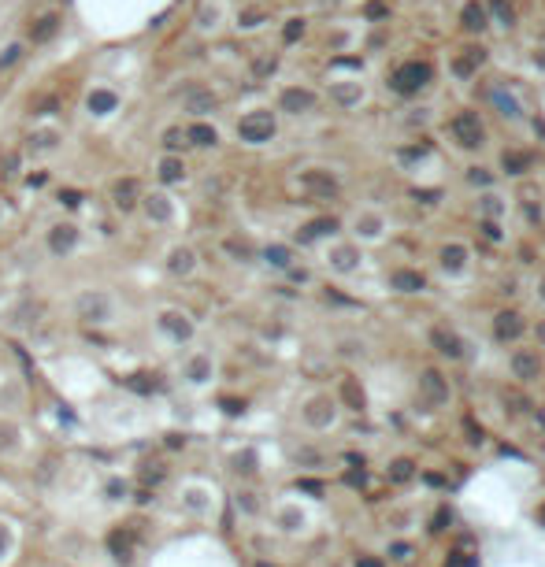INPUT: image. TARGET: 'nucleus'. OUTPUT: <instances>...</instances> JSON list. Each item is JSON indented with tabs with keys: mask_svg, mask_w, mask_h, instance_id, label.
Instances as JSON below:
<instances>
[{
	"mask_svg": "<svg viewBox=\"0 0 545 567\" xmlns=\"http://www.w3.org/2000/svg\"><path fill=\"white\" fill-rule=\"evenodd\" d=\"M452 134L464 149H478L483 145V123H478L475 111H460L457 119H452Z\"/></svg>",
	"mask_w": 545,
	"mask_h": 567,
	"instance_id": "obj_3",
	"label": "nucleus"
},
{
	"mask_svg": "<svg viewBox=\"0 0 545 567\" xmlns=\"http://www.w3.org/2000/svg\"><path fill=\"white\" fill-rule=\"evenodd\" d=\"M238 137L249 141V145H264V141L275 137V115L271 111H253L238 123Z\"/></svg>",
	"mask_w": 545,
	"mask_h": 567,
	"instance_id": "obj_1",
	"label": "nucleus"
},
{
	"mask_svg": "<svg viewBox=\"0 0 545 567\" xmlns=\"http://www.w3.org/2000/svg\"><path fill=\"white\" fill-rule=\"evenodd\" d=\"M493 334H497L501 341H516L519 334H523V319H519L516 312H501L497 319H493Z\"/></svg>",
	"mask_w": 545,
	"mask_h": 567,
	"instance_id": "obj_7",
	"label": "nucleus"
},
{
	"mask_svg": "<svg viewBox=\"0 0 545 567\" xmlns=\"http://www.w3.org/2000/svg\"><path fill=\"white\" fill-rule=\"evenodd\" d=\"M471 182H478V186H486V182H490V175L483 171V167H475V171H471Z\"/></svg>",
	"mask_w": 545,
	"mask_h": 567,
	"instance_id": "obj_43",
	"label": "nucleus"
},
{
	"mask_svg": "<svg viewBox=\"0 0 545 567\" xmlns=\"http://www.w3.org/2000/svg\"><path fill=\"white\" fill-rule=\"evenodd\" d=\"M334 230H337V223H334V219H316V223H308V226L301 230V241L327 238V234H334Z\"/></svg>",
	"mask_w": 545,
	"mask_h": 567,
	"instance_id": "obj_24",
	"label": "nucleus"
},
{
	"mask_svg": "<svg viewBox=\"0 0 545 567\" xmlns=\"http://www.w3.org/2000/svg\"><path fill=\"white\" fill-rule=\"evenodd\" d=\"M483 60H486V53H483L478 45H471V48H464V56H460L457 63H452V71H457L460 78H467V74H471L475 67H483Z\"/></svg>",
	"mask_w": 545,
	"mask_h": 567,
	"instance_id": "obj_11",
	"label": "nucleus"
},
{
	"mask_svg": "<svg viewBox=\"0 0 545 567\" xmlns=\"http://www.w3.org/2000/svg\"><path fill=\"white\" fill-rule=\"evenodd\" d=\"M483 234L493 238V241H501V226H497V223H483Z\"/></svg>",
	"mask_w": 545,
	"mask_h": 567,
	"instance_id": "obj_42",
	"label": "nucleus"
},
{
	"mask_svg": "<svg viewBox=\"0 0 545 567\" xmlns=\"http://www.w3.org/2000/svg\"><path fill=\"white\" fill-rule=\"evenodd\" d=\"M186 137L193 141V145H201V149H208V145H215V141H219L215 126H208V123H193L186 130Z\"/></svg>",
	"mask_w": 545,
	"mask_h": 567,
	"instance_id": "obj_19",
	"label": "nucleus"
},
{
	"mask_svg": "<svg viewBox=\"0 0 545 567\" xmlns=\"http://www.w3.org/2000/svg\"><path fill=\"white\" fill-rule=\"evenodd\" d=\"M330 416H334V411H330V404H327V401H311V404H308V411H304V419H308V423H316V427H327Z\"/></svg>",
	"mask_w": 545,
	"mask_h": 567,
	"instance_id": "obj_26",
	"label": "nucleus"
},
{
	"mask_svg": "<svg viewBox=\"0 0 545 567\" xmlns=\"http://www.w3.org/2000/svg\"><path fill=\"white\" fill-rule=\"evenodd\" d=\"M431 78H434L431 63H405V67L393 74V89L397 93H415V89H423Z\"/></svg>",
	"mask_w": 545,
	"mask_h": 567,
	"instance_id": "obj_2",
	"label": "nucleus"
},
{
	"mask_svg": "<svg viewBox=\"0 0 545 567\" xmlns=\"http://www.w3.org/2000/svg\"><path fill=\"white\" fill-rule=\"evenodd\" d=\"M108 545H112V552H115V560H119V563H130V552H134V534H130V531H115V534L108 538Z\"/></svg>",
	"mask_w": 545,
	"mask_h": 567,
	"instance_id": "obj_13",
	"label": "nucleus"
},
{
	"mask_svg": "<svg viewBox=\"0 0 545 567\" xmlns=\"http://www.w3.org/2000/svg\"><path fill=\"white\" fill-rule=\"evenodd\" d=\"M334 267H337V271H353V267H356V252H353V249H337V252H334Z\"/></svg>",
	"mask_w": 545,
	"mask_h": 567,
	"instance_id": "obj_33",
	"label": "nucleus"
},
{
	"mask_svg": "<svg viewBox=\"0 0 545 567\" xmlns=\"http://www.w3.org/2000/svg\"><path fill=\"white\" fill-rule=\"evenodd\" d=\"M134 204H137V182H134V178H126V182L115 186V208L130 212Z\"/></svg>",
	"mask_w": 545,
	"mask_h": 567,
	"instance_id": "obj_17",
	"label": "nucleus"
},
{
	"mask_svg": "<svg viewBox=\"0 0 545 567\" xmlns=\"http://www.w3.org/2000/svg\"><path fill=\"white\" fill-rule=\"evenodd\" d=\"M538 338H541V341H545V323H541V327H538Z\"/></svg>",
	"mask_w": 545,
	"mask_h": 567,
	"instance_id": "obj_48",
	"label": "nucleus"
},
{
	"mask_svg": "<svg viewBox=\"0 0 545 567\" xmlns=\"http://www.w3.org/2000/svg\"><path fill=\"white\" fill-rule=\"evenodd\" d=\"M301 489H308V493H323V486H319V482H311V479H304V482H301Z\"/></svg>",
	"mask_w": 545,
	"mask_h": 567,
	"instance_id": "obj_45",
	"label": "nucleus"
},
{
	"mask_svg": "<svg viewBox=\"0 0 545 567\" xmlns=\"http://www.w3.org/2000/svg\"><path fill=\"white\" fill-rule=\"evenodd\" d=\"M512 371H516V378L530 382V378L541 375V360H538L534 353H516V356H512Z\"/></svg>",
	"mask_w": 545,
	"mask_h": 567,
	"instance_id": "obj_9",
	"label": "nucleus"
},
{
	"mask_svg": "<svg viewBox=\"0 0 545 567\" xmlns=\"http://www.w3.org/2000/svg\"><path fill=\"white\" fill-rule=\"evenodd\" d=\"M460 22H464V30H471V34H483L486 30V11H483V4H464V15H460Z\"/></svg>",
	"mask_w": 545,
	"mask_h": 567,
	"instance_id": "obj_14",
	"label": "nucleus"
},
{
	"mask_svg": "<svg viewBox=\"0 0 545 567\" xmlns=\"http://www.w3.org/2000/svg\"><path fill=\"white\" fill-rule=\"evenodd\" d=\"M160 178L167 186H175V182H182L186 178V167H182V160H175V156H167L163 163H160Z\"/></svg>",
	"mask_w": 545,
	"mask_h": 567,
	"instance_id": "obj_23",
	"label": "nucleus"
},
{
	"mask_svg": "<svg viewBox=\"0 0 545 567\" xmlns=\"http://www.w3.org/2000/svg\"><path fill=\"white\" fill-rule=\"evenodd\" d=\"M56 141H60V134L41 130V134H34V137H30V149H34V152H52V149H56Z\"/></svg>",
	"mask_w": 545,
	"mask_h": 567,
	"instance_id": "obj_30",
	"label": "nucleus"
},
{
	"mask_svg": "<svg viewBox=\"0 0 545 567\" xmlns=\"http://www.w3.org/2000/svg\"><path fill=\"white\" fill-rule=\"evenodd\" d=\"M337 100H356V89H337Z\"/></svg>",
	"mask_w": 545,
	"mask_h": 567,
	"instance_id": "obj_46",
	"label": "nucleus"
},
{
	"mask_svg": "<svg viewBox=\"0 0 545 567\" xmlns=\"http://www.w3.org/2000/svg\"><path fill=\"white\" fill-rule=\"evenodd\" d=\"M215 104H219V100H215L212 93H208V89H193V93L186 97V108H189V111H197V115L215 111Z\"/></svg>",
	"mask_w": 545,
	"mask_h": 567,
	"instance_id": "obj_20",
	"label": "nucleus"
},
{
	"mask_svg": "<svg viewBox=\"0 0 545 567\" xmlns=\"http://www.w3.org/2000/svg\"><path fill=\"white\" fill-rule=\"evenodd\" d=\"M389 282H393V289H401V293H419L426 286L419 271H393V278H389Z\"/></svg>",
	"mask_w": 545,
	"mask_h": 567,
	"instance_id": "obj_12",
	"label": "nucleus"
},
{
	"mask_svg": "<svg viewBox=\"0 0 545 567\" xmlns=\"http://www.w3.org/2000/svg\"><path fill=\"white\" fill-rule=\"evenodd\" d=\"M490 100H493V104H497L504 115H519V104H516V100H512L509 93H504V89H493V93H490Z\"/></svg>",
	"mask_w": 545,
	"mask_h": 567,
	"instance_id": "obj_31",
	"label": "nucleus"
},
{
	"mask_svg": "<svg viewBox=\"0 0 545 567\" xmlns=\"http://www.w3.org/2000/svg\"><path fill=\"white\" fill-rule=\"evenodd\" d=\"M19 53H22V48H19V45H11V48H8V53H4V56H0V67H11V63H15V60H19Z\"/></svg>",
	"mask_w": 545,
	"mask_h": 567,
	"instance_id": "obj_38",
	"label": "nucleus"
},
{
	"mask_svg": "<svg viewBox=\"0 0 545 567\" xmlns=\"http://www.w3.org/2000/svg\"><path fill=\"white\" fill-rule=\"evenodd\" d=\"M167 271H171V275H189L193 271V252L189 249H171V256H167Z\"/></svg>",
	"mask_w": 545,
	"mask_h": 567,
	"instance_id": "obj_21",
	"label": "nucleus"
},
{
	"mask_svg": "<svg viewBox=\"0 0 545 567\" xmlns=\"http://www.w3.org/2000/svg\"><path fill=\"white\" fill-rule=\"evenodd\" d=\"M264 256H267V264H275V267H290V249H282V245H271Z\"/></svg>",
	"mask_w": 545,
	"mask_h": 567,
	"instance_id": "obj_32",
	"label": "nucleus"
},
{
	"mask_svg": "<svg viewBox=\"0 0 545 567\" xmlns=\"http://www.w3.org/2000/svg\"><path fill=\"white\" fill-rule=\"evenodd\" d=\"M56 30H60V19H56V15H45V19H37V27H30V37H34L37 45H41V41H48V37L56 34Z\"/></svg>",
	"mask_w": 545,
	"mask_h": 567,
	"instance_id": "obj_25",
	"label": "nucleus"
},
{
	"mask_svg": "<svg viewBox=\"0 0 545 567\" xmlns=\"http://www.w3.org/2000/svg\"><path fill=\"white\" fill-rule=\"evenodd\" d=\"M464 260H467L464 245H445V249H441V264H445V271H460Z\"/></svg>",
	"mask_w": 545,
	"mask_h": 567,
	"instance_id": "obj_27",
	"label": "nucleus"
},
{
	"mask_svg": "<svg viewBox=\"0 0 545 567\" xmlns=\"http://www.w3.org/2000/svg\"><path fill=\"white\" fill-rule=\"evenodd\" d=\"M490 11L501 19V27H512L516 22V8L509 4V0H490Z\"/></svg>",
	"mask_w": 545,
	"mask_h": 567,
	"instance_id": "obj_28",
	"label": "nucleus"
},
{
	"mask_svg": "<svg viewBox=\"0 0 545 567\" xmlns=\"http://www.w3.org/2000/svg\"><path fill=\"white\" fill-rule=\"evenodd\" d=\"M267 71H275V60H260L256 63V74H267Z\"/></svg>",
	"mask_w": 545,
	"mask_h": 567,
	"instance_id": "obj_44",
	"label": "nucleus"
},
{
	"mask_svg": "<svg viewBox=\"0 0 545 567\" xmlns=\"http://www.w3.org/2000/svg\"><path fill=\"white\" fill-rule=\"evenodd\" d=\"M182 137H186V134H178V130H167V134H163V145H167V149H178V145H182Z\"/></svg>",
	"mask_w": 545,
	"mask_h": 567,
	"instance_id": "obj_40",
	"label": "nucleus"
},
{
	"mask_svg": "<svg viewBox=\"0 0 545 567\" xmlns=\"http://www.w3.org/2000/svg\"><path fill=\"white\" fill-rule=\"evenodd\" d=\"M431 341H434V349L438 353H445V356H460V349H464V345L457 341V334H449V330H431Z\"/></svg>",
	"mask_w": 545,
	"mask_h": 567,
	"instance_id": "obj_16",
	"label": "nucleus"
},
{
	"mask_svg": "<svg viewBox=\"0 0 545 567\" xmlns=\"http://www.w3.org/2000/svg\"><path fill=\"white\" fill-rule=\"evenodd\" d=\"M368 15H371V19H382V15H386V4H379V0H371V4H368Z\"/></svg>",
	"mask_w": 545,
	"mask_h": 567,
	"instance_id": "obj_41",
	"label": "nucleus"
},
{
	"mask_svg": "<svg viewBox=\"0 0 545 567\" xmlns=\"http://www.w3.org/2000/svg\"><path fill=\"white\" fill-rule=\"evenodd\" d=\"M74 241H78V230L71 223H60V226H52V234H48V249L60 256V252H71Z\"/></svg>",
	"mask_w": 545,
	"mask_h": 567,
	"instance_id": "obj_8",
	"label": "nucleus"
},
{
	"mask_svg": "<svg viewBox=\"0 0 545 567\" xmlns=\"http://www.w3.org/2000/svg\"><path fill=\"white\" fill-rule=\"evenodd\" d=\"M163 479V467H160V463H149V467H145V482H160Z\"/></svg>",
	"mask_w": 545,
	"mask_h": 567,
	"instance_id": "obj_39",
	"label": "nucleus"
},
{
	"mask_svg": "<svg viewBox=\"0 0 545 567\" xmlns=\"http://www.w3.org/2000/svg\"><path fill=\"white\" fill-rule=\"evenodd\" d=\"M301 34H304V19H290V27L282 30L285 45H293V41H297V37H301Z\"/></svg>",
	"mask_w": 545,
	"mask_h": 567,
	"instance_id": "obj_36",
	"label": "nucleus"
},
{
	"mask_svg": "<svg viewBox=\"0 0 545 567\" xmlns=\"http://www.w3.org/2000/svg\"><path fill=\"white\" fill-rule=\"evenodd\" d=\"M145 212L156 223H167V219H171V204H167L163 193H152V197H145Z\"/></svg>",
	"mask_w": 545,
	"mask_h": 567,
	"instance_id": "obj_18",
	"label": "nucleus"
},
{
	"mask_svg": "<svg viewBox=\"0 0 545 567\" xmlns=\"http://www.w3.org/2000/svg\"><path fill=\"white\" fill-rule=\"evenodd\" d=\"M541 297H545V282H541Z\"/></svg>",
	"mask_w": 545,
	"mask_h": 567,
	"instance_id": "obj_49",
	"label": "nucleus"
},
{
	"mask_svg": "<svg viewBox=\"0 0 545 567\" xmlns=\"http://www.w3.org/2000/svg\"><path fill=\"white\" fill-rule=\"evenodd\" d=\"M423 393H426V401H434V404H445V401H449V385H445V375H438V371H426V375H423Z\"/></svg>",
	"mask_w": 545,
	"mask_h": 567,
	"instance_id": "obj_10",
	"label": "nucleus"
},
{
	"mask_svg": "<svg viewBox=\"0 0 545 567\" xmlns=\"http://www.w3.org/2000/svg\"><path fill=\"white\" fill-rule=\"evenodd\" d=\"M278 104L290 115H304V111L316 108V93H311V89H301V86H290V89H282Z\"/></svg>",
	"mask_w": 545,
	"mask_h": 567,
	"instance_id": "obj_5",
	"label": "nucleus"
},
{
	"mask_svg": "<svg viewBox=\"0 0 545 567\" xmlns=\"http://www.w3.org/2000/svg\"><path fill=\"white\" fill-rule=\"evenodd\" d=\"M523 167H527V156H523V152H504V171H509V175H519Z\"/></svg>",
	"mask_w": 545,
	"mask_h": 567,
	"instance_id": "obj_35",
	"label": "nucleus"
},
{
	"mask_svg": "<svg viewBox=\"0 0 545 567\" xmlns=\"http://www.w3.org/2000/svg\"><path fill=\"white\" fill-rule=\"evenodd\" d=\"M78 319H86V323H104V319H112V301L104 297V293H82V297H78Z\"/></svg>",
	"mask_w": 545,
	"mask_h": 567,
	"instance_id": "obj_4",
	"label": "nucleus"
},
{
	"mask_svg": "<svg viewBox=\"0 0 545 567\" xmlns=\"http://www.w3.org/2000/svg\"><path fill=\"white\" fill-rule=\"evenodd\" d=\"M301 182H304V189L308 193H316V197H337V182H334V178L327 175V171H308L304 178H301Z\"/></svg>",
	"mask_w": 545,
	"mask_h": 567,
	"instance_id": "obj_6",
	"label": "nucleus"
},
{
	"mask_svg": "<svg viewBox=\"0 0 545 567\" xmlns=\"http://www.w3.org/2000/svg\"><path fill=\"white\" fill-rule=\"evenodd\" d=\"M163 330H171L175 338H189V323H186V319H182L178 312H167V315H163Z\"/></svg>",
	"mask_w": 545,
	"mask_h": 567,
	"instance_id": "obj_29",
	"label": "nucleus"
},
{
	"mask_svg": "<svg viewBox=\"0 0 545 567\" xmlns=\"http://www.w3.org/2000/svg\"><path fill=\"white\" fill-rule=\"evenodd\" d=\"M4 545H8V534H4V526H0V552H4Z\"/></svg>",
	"mask_w": 545,
	"mask_h": 567,
	"instance_id": "obj_47",
	"label": "nucleus"
},
{
	"mask_svg": "<svg viewBox=\"0 0 545 567\" xmlns=\"http://www.w3.org/2000/svg\"><path fill=\"white\" fill-rule=\"evenodd\" d=\"M389 474H393V479H412V463H408V460H397Z\"/></svg>",
	"mask_w": 545,
	"mask_h": 567,
	"instance_id": "obj_37",
	"label": "nucleus"
},
{
	"mask_svg": "<svg viewBox=\"0 0 545 567\" xmlns=\"http://www.w3.org/2000/svg\"><path fill=\"white\" fill-rule=\"evenodd\" d=\"M115 104H119V97L112 89H93L89 93V111L93 115H108V111H115Z\"/></svg>",
	"mask_w": 545,
	"mask_h": 567,
	"instance_id": "obj_15",
	"label": "nucleus"
},
{
	"mask_svg": "<svg viewBox=\"0 0 545 567\" xmlns=\"http://www.w3.org/2000/svg\"><path fill=\"white\" fill-rule=\"evenodd\" d=\"M342 401L353 408V411H363V390L356 385V378H345L342 382Z\"/></svg>",
	"mask_w": 545,
	"mask_h": 567,
	"instance_id": "obj_22",
	"label": "nucleus"
},
{
	"mask_svg": "<svg viewBox=\"0 0 545 567\" xmlns=\"http://www.w3.org/2000/svg\"><path fill=\"white\" fill-rule=\"evenodd\" d=\"M208 371H212V364H208L204 356H197V360L189 364V382H204V378H208Z\"/></svg>",
	"mask_w": 545,
	"mask_h": 567,
	"instance_id": "obj_34",
	"label": "nucleus"
}]
</instances>
